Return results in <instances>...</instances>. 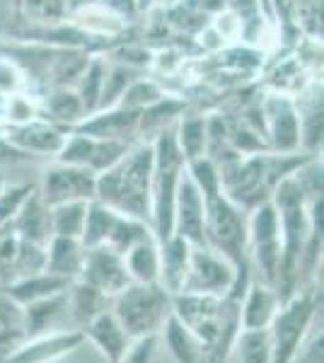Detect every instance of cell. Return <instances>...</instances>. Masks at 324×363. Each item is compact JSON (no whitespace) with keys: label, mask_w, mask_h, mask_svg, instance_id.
I'll return each instance as SVG.
<instances>
[{"label":"cell","mask_w":324,"mask_h":363,"mask_svg":"<svg viewBox=\"0 0 324 363\" xmlns=\"http://www.w3.org/2000/svg\"><path fill=\"white\" fill-rule=\"evenodd\" d=\"M308 157L315 155H281V153H252V155H235L225 165H218L220 172V191L235 206L242 211H252L262 201H269L274 189L286 179L291 172L303 165Z\"/></svg>","instance_id":"cell-1"},{"label":"cell","mask_w":324,"mask_h":363,"mask_svg":"<svg viewBox=\"0 0 324 363\" xmlns=\"http://www.w3.org/2000/svg\"><path fill=\"white\" fill-rule=\"evenodd\" d=\"M150 182L152 143H138L126 150L116 165L97 174L95 201L114 208L121 216L150 223Z\"/></svg>","instance_id":"cell-2"},{"label":"cell","mask_w":324,"mask_h":363,"mask_svg":"<svg viewBox=\"0 0 324 363\" xmlns=\"http://www.w3.org/2000/svg\"><path fill=\"white\" fill-rule=\"evenodd\" d=\"M152 143V182H150V228L157 242L174 235V196L177 184L186 167L174 138V128H164Z\"/></svg>","instance_id":"cell-3"},{"label":"cell","mask_w":324,"mask_h":363,"mask_svg":"<svg viewBox=\"0 0 324 363\" xmlns=\"http://www.w3.org/2000/svg\"><path fill=\"white\" fill-rule=\"evenodd\" d=\"M172 294L160 284H128L111 298L109 310L131 339L160 335L164 320L172 315Z\"/></svg>","instance_id":"cell-4"},{"label":"cell","mask_w":324,"mask_h":363,"mask_svg":"<svg viewBox=\"0 0 324 363\" xmlns=\"http://www.w3.org/2000/svg\"><path fill=\"white\" fill-rule=\"evenodd\" d=\"M320 303L322 294L317 291H296L288 301H284L274 322L269 325L271 363H293L298 359Z\"/></svg>","instance_id":"cell-5"},{"label":"cell","mask_w":324,"mask_h":363,"mask_svg":"<svg viewBox=\"0 0 324 363\" xmlns=\"http://www.w3.org/2000/svg\"><path fill=\"white\" fill-rule=\"evenodd\" d=\"M247 242H250V267L257 269L262 284L274 286L281 267V223L274 201H262L247 213Z\"/></svg>","instance_id":"cell-6"},{"label":"cell","mask_w":324,"mask_h":363,"mask_svg":"<svg viewBox=\"0 0 324 363\" xmlns=\"http://www.w3.org/2000/svg\"><path fill=\"white\" fill-rule=\"evenodd\" d=\"M235 286V269L228 259L208 247H194L179 294H203L228 298ZM177 294V296H179Z\"/></svg>","instance_id":"cell-7"},{"label":"cell","mask_w":324,"mask_h":363,"mask_svg":"<svg viewBox=\"0 0 324 363\" xmlns=\"http://www.w3.org/2000/svg\"><path fill=\"white\" fill-rule=\"evenodd\" d=\"M264 121V133L271 153L293 155L300 153V116L296 99L286 95H271L259 104Z\"/></svg>","instance_id":"cell-8"},{"label":"cell","mask_w":324,"mask_h":363,"mask_svg":"<svg viewBox=\"0 0 324 363\" xmlns=\"http://www.w3.org/2000/svg\"><path fill=\"white\" fill-rule=\"evenodd\" d=\"M95 182L97 174L90 169L56 162L44 172L37 194L49 208L68 201H92L95 199Z\"/></svg>","instance_id":"cell-9"},{"label":"cell","mask_w":324,"mask_h":363,"mask_svg":"<svg viewBox=\"0 0 324 363\" xmlns=\"http://www.w3.org/2000/svg\"><path fill=\"white\" fill-rule=\"evenodd\" d=\"M131 148L128 140H116V138H92L85 133L73 131L63 143L61 153L56 155L58 162H66V165H78L85 167L90 172H104L111 165L121 160L126 155V150Z\"/></svg>","instance_id":"cell-10"},{"label":"cell","mask_w":324,"mask_h":363,"mask_svg":"<svg viewBox=\"0 0 324 363\" xmlns=\"http://www.w3.org/2000/svg\"><path fill=\"white\" fill-rule=\"evenodd\" d=\"M78 281L97 289L99 294H104L107 298H114L116 294H121L128 284H133L131 277H128L123 257L119 252L104 247V245L102 247L85 250V262H82V272Z\"/></svg>","instance_id":"cell-11"},{"label":"cell","mask_w":324,"mask_h":363,"mask_svg":"<svg viewBox=\"0 0 324 363\" xmlns=\"http://www.w3.org/2000/svg\"><path fill=\"white\" fill-rule=\"evenodd\" d=\"M203 225H206V199L201 194V189H199V184L191 179L189 169L184 167L174 196V235L186 240L194 247H206Z\"/></svg>","instance_id":"cell-12"},{"label":"cell","mask_w":324,"mask_h":363,"mask_svg":"<svg viewBox=\"0 0 324 363\" xmlns=\"http://www.w3.org/2000/svg\"><path fill=\"white\" fill-rule=\"evenodd\" d=\"M5 138L29 155H58L68 136L63 128L37 116V119L27 121V124L10 126Z\"/></svg>","instance_id":"cell-13"},{"label":"cell","mask_w":324,"mask_h":363,"mask_svg":"<svg viewBox=\"0 0 324 363\" xmlns=\"http://www.w3.org/2000/svg\"><path fill=\"white\" fill-rule=\"evenodd\" d=\"M82 342H85V335L80 330H58L51 335H39L32 337V342L20 347L15 354H10L5 363H49L80 347Z\"/></svg>","instance_id":"cell-14"},{"label":"cell","mask_w":324,"mask_h":363,"mask_svg":"<svg viewBox=\"0 0 324 363\" xmlns=\"http://www.w3.org/2000/svg\"><path fill=\"white\" fill-rule=\"evenodd\" d=\"M138 116L140 112L133 109H121V107H109V109H97V112L87 114L75 128L70 131L85 133L92 138H116V140H128V136L138 133Z\"/></svg>","instance_id":"cell-15"},{"label":"cell","mask_w":324,"mask_h":363,"mask_svg":"<svg viewBox=\"0 0 324 363\" xmlns=\"http://www.w3.org/2000/svg\"><path fill=\"white\" fill-rule=\"evenodd\" d=\"M281 306L284 303L274 286H267L262 281L250 284L240 301V330H269Z\"/></svg>","instance_id":"cell-16"},{"label":"cell","mask_w":324,"mask_h":363,"mask_svg":"<svg viewBox=\"0 0 324 363\" xmlns=\"http://www.w3.org/2000/svg\"><path fill=\"white\" fill-rule=\"evenodd\" d=\"M80 332L85 335V339H90V342L102 351V356L109 363H119L123 351H126L128 344L133 342L109 308L102 310V313H97L95 318L85 325V330H80Z\"/></svg>","instance_id":"cell-17"},{"label":"cell","mask_w":324,"mask_h":363,"mask_svg":"<svg viewBox=\"0 0 324 363\" xmlns=\"http://www.w3.org/2000/svg\"><path fill=\"white\" fill-rule=\"evenodd\" d=\"M160 344L167 349L169 359L174 363H203L206 361L203 342L194 335L174 313L164 320V325L160 330Z\"/></svg>","instance_id":"cell-18"},{"label":"cell","mask_w":324,"mask_h":363,"mask_svg":"<svg viewBox=\"0 0 324 363\" xmlns=\"http://www.w3.org/2000/svg\"><path fill=\"white\" fill-rule=\"evenodd\" d=\"M13 230L22 240L37 245H46L54 238V233H51V208L41 201L37 191H32L17 211V216L13 218Z\"/></svg>","instance_id":"cell-19"},{"label":"cell","mask_w":324,"mask_h":363,"mask_svg":"<svg viewBox=\"0 0 324 363\" xmlns=\"http://www.w3.org/2000/svg\"><path fill=\"white\" fill-rule=\"evenodd\" d=\"M82 262H85V247H82L80 240L54 235L46 242L44 272L54 274V277H61V279H68V281H75L82 272Z\"/></svg>","instance_id":"cell-20"},{"label":"cell","mask_w":324,"mask_h":363,"mask_svg":"<svg viewBox=\"0 0 324 363\" xmlns=\"http://www.w3.org/2000/svg\"><path fill=\"white\" fill-rule=\"evenodd\" d=\"M191 245L179 235H172L169 240L160 242V286L177 296L181 291L186 277V267H189Z\"/></svg>","instance_id":"cell-21"},{"label":"cell","mask_w":324,"mask_h":363,"mask_svg":"<svg viewBox=\"0 0 324 363\" xmlns=\"http://www.w3.org/2000/svg\"><path fill=\"white\" fill-rule=\"evenodd\" d=\"M68 22L85 37H116L126 29V20L107 10L99 0L73 10L68 15Z\"/></svg>","instance_id":"cell-22"},{"label":"cell","mask_w":324,"mask_h":363,"mask_svg":"<svg viewBox=\"0 0 324 363\" xmlns=\"http://www.w3.org/2000/svg\"><path fill=\"white\" fill-rule=\"evenodd\" d=\"M70 286L68 279H61V277H54L49 272H39L34 277H25L15 284L5 286V294H8L17 306H29V303H37L41 298H49L54 294H61Z\"/></svg>","instance_id":"cell-23"},{"label":"cell","mask_w":324,"mask_h":363,"mask_svg":"<svg viewBox=\"0 0 324 363\" xmlns=\"http://www.w3.org/2000/svg\"><path fill=\"white\" fill-rule=\"evenodd\" d=\"M44 109H46V121L51 124H61L68 128H75L82 119L87 116L85 104L78 95V90H70V87H54V90L46 95L44 99Z\"/></svg>","instance_id":"cell-24"},{"label":"cell","mask_w":324,"mask_h":363,"mask_svg":"<svg viewBox=\"0 0 324 363\" xmlns=\"http://www.w3.org/2000/svg\"><path fill=\"white\" fill-rule=\"evenodd\" d=\"M128 277L135 284H160V242L155 238L135 245L123 255Z\"/></svg>","instance_id":"cell-25"},{"label":"cell","mask_w":324,"mask_h":363,"mask_svg":"<svg viewBox=\"0 0 324 363\" xmlns=\"http://www.w3.org/2000/svg\"><path fill=\"white\" fill-rule=\"evenodd\" d=\"M111 303V298H107L104 294H99L97 289L82 284V281H70L68 286V315L73 320H78L80 325H87L97 313L107 310V306Z\"/></svg>","instance_id":"cell-26"},{"label":"cell","mask_w":324,"mask_h":363,"mask_svg":"<svg viewBox=\"0 0 324 363\" xmlns=\"http://www.w3.org/2000/svg\"><path fill=\"white\" fill-rule=\"evenodd\" d=\"M116 218H119V213H116L114 208L104 206V203L92 199V201L87 203L85 225H82V235H80L82 247L90 250V247H102V245H107L111 230H114Z\"/></svg>","instance_id":"cell-27"},{"label":"cell","mask_w":324,"mask_h":363,"mask_svg":"<svg viewBox=\"0 0 324 363\" xmlns=\"http://www.w3.org/2000/svg\"><path fill=\"white\" fill-rule=\"evenodd\" d=\"M174 138L186 162L208 155V119L203 116L181 119L174 128Z\"/></svg>","instance_id":"cell-28"},{"label":"cell","mask_w":324,"mask_h":363,"mask_svg":"<svg viewBox=\"0 0 324 363\" xmlns=\"http://www.w3.org/2000/svg\"><path fill=\"white\" fill-rule=\"evenodd\" d=\"M152 238H155V235H152L150 223L119 213V218H116V223H114V230H111V235H109L104 247L119 252V255L123 257L128 250H133L135 245L145 242V240H152Z\"/></svg>","instance_id":"cell-29"},{"label":"cell","mask_w":324,"mask_h":363,"mask_svg":"<svg viewBox=\"0 0 324 363\" xmlns=\"http://www.w3.org/2000/svg\"><path fill=\"white\" fill-rule=\"evenodd\" d=\"M87 203L90 201H68L51 208V233L61 238L80 240L87 216Z\"/></svg>","instance_id":"cell-30"},{"label":"cell","mask_w":324,"mask_h":363,"mask_svg":"<svg viewBox=\"0 0 324 363\" xmlns=\"http://www.w3.org/2000/svg\"><path fill=\"white\" fill-rule=\"evenodd\" d=\"M22 13L27 22L37 27H58L68 22V0H22Z\"/></svg>","instance_id":"cell-31"},{"label":"cell","mask_w":324,"mask_h":363,"mask_svg":"<svg viewBox=\"0 0 324 363\" xmlns=\"http://www.w3.org/2000/svg\"><path fill=\"white\" fill-rule=\"evenodd\" d=\"M240 363H271V335L269 330H240L235 337Z\"/></svg>","instance_id":"cell-32"},{"label":"cell","mask_w":324,"mask_h":363,"mask_svg":"<svg viewBox=\"0 0 324 363\" xmlns=\"http://www.w3.org/2000/svg\"><path fill=\"white\" fill-rule=\"evenodd\" d=\"M104 70H107V61L104 58H90L87 68L80 75L78 95L85 104V112L92 114L99 107V95H102V83H104Z\"/></svg>","instance_id":"cell-33"},{"label":"cell","mask_w":324,"mask_h":363,"mask_svg":"<svg viewBox=\"0 0 324 363\" xmlns=\"http://www.w3.org/2000/svg\"><path fill=\"white\" fill-rule=\"evenodd\" d=\"M164 92L155 80H145V78H135L126 90L121 92V97L116 99L114 107L121 109H133V112H143L145 107L155 104L157 99H162Z\"/></svg>","instance_id":"cell-34"},{"label":"cell","mask_w":324,"mask_h":363,"mask_svg":"<svg viewBox=\"0 0 324 363\" xmlns=\"http://www.w3.org/2000/svg\"><path fill=\"white\" fill-rule=\"evenodd\" d=\"M32 184H5L0 189V230L13 223V218L17 216V211L25 203V199L32 194Z\"/></svg>","instance_id":"cell-35"},{"label":"cell","mask_w":324,"mask_h":363,"mask_svg":"<svg viewBox=\"0 0 324 363\" xmlns=\"http://www.w3.org/2000/svg\"><path fill=\"white\" fill-rule=\"evenodd\" d=\"M25 70H22L10 56H0V95L13 97L17 92H25Z\"/></svg>","instance_id":"cell-36"},{"label":"cell","mask_w":324,"mask_h":363,"mask_svg":"<svg viewBox=\"0 0 324 363\" xmlns=\"http://www.w3.org/2000/svg\"><path fill=\"white\" fill-rule=\"evenodd\" d=\"M157 347H160V335L138 337L128 344V349L123 351L119 363H155Z\"/></svg>","instance_id":"cell-37"},{"label":"cell","mask_w":324,"mask_h":363,"mask_svg":"<svg viewBox=\"0 0 324 363\" xmlns=\"http://www.w3.org/2000/svg\"><path fill=\"white\" fill-rule=\"evenodd\" d=\"M8 99V107H5V119L10 121L13 126L27 124V121L37 119V102L29 99L25 92H17L13 97H5Z\"/></svg>","instance_id":"cell-38"},{"label":"cell","mask_w":324,"mask_h":363,"mask_svg":"<svg viewBox=\"0 0 324 363\" xmlns=\"http://www.w3.org/2000/svg\"><path fill=\"white\" fill-rule=\"evenodd\" d=\"M99 3L104 5L107 10H111L114 15H119L121 20H131V17L138 13V8H135V0H99Z\"/></svg>","instance_id":"cell-39"},{"label":"cell","mask_w":324,"mask_h":363,"mask_svg":"<svg viewBox=\"0 0 324 363\" xmlns=\"http://www.w3.org/2000/svg\"><path fill=\"white\" fill-rule=\"evenodd\" d=\"M90 3H97V0H68L70 13H73V10H78V8H82V5H90Z\"/></svg>","instance_id":"cell-40"},{"label":"cell","mask_w":324,"mask_h":363,"mask_svg":"<svg viewBox=\"0 0 324 363\" xmlns=\"http://www.w3.org/2000/svg\"><path fill=\"white\" fill-rule=\"evenodd\" d=\"M5 186V179H3V174H0V189H3Z\"/></svg>","instance_id":"cell-41"}]
</instances>
